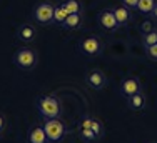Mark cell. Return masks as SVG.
<instances>
[{
	"label": "cell",
	"mask_w": 157,
	"mask_h": 143,
	"mask_svg": "<svg viewBox=\"0 0 157 143\" xmlns=\"http://www.w3.org/2000/svg\"><path fill=\"white\" fill-rule=\"evenodd\" d=\"M149 17H151V18H152V20H154V22H157V5L154 7V10H152V12H151V15H149Z\"/></svg>",
	"instance_id": "cb8c5ba5"
},
{
	"label": "cell",
	"mask_w": 157,
	"mask_h": 143,
	"mask_svg": "<svg viewBox=\"0 0 157 143\" xmlns=\"http://www.w3.org/2000/svg\"><path fill=\"white\" fill-rule=\"evenodd\" d=\"M137 3H139V0H122V5H125L130 10H136Z\"/></svg>",
	"instance_id": "7402d4cb"
},
{
	"label": "cell",
	"mask_w": 157,
	"mask_h": 143,
	"mask_svg": "<svg viewBox=\"0 0 157 143\" xmlns=\"http://www.w3.org/2000/svg\"><path fill=\"white\" fill-rule=\"evenodd\" d=\"M37 110L44 118H59L62 115V101L57 95L47 93L37 100Z\"/></svg>",
	"instance_id": "6da1fadb"
},
{
	"label": "cell",
	"mask_w": 157,
	"mask_h": 143,
	"mask_svg": "<svg viewBox=\"0 0 157 143\" xmlns=\"http://www.w3.org/2000/svg\"><path fill=\"white\" fill-rule=\"evenodd\" d=\"M5 128H7V116L0 112V135L5 131Z\"/></svg>",
	"instance_id": "603a6c76"
},
{
	"label": "cell",
	"mask_w": 157,
	"mask_h": 143,
	"mask_svg": "<svg viewBox=\"0 0 157 143\" xmlns=\"http://www.w3.org/2000/svg\"><path fill=\"white\" fill-rule=\"evenodd\" d=\"M27 141H29V143H50L42 125H33L32 128L29 130V133H27Z\"/></svg>",
	"instance_id": "7c38bea8"
},
{
	"label": "cell",
	"mask_w": 157,
	"mask_h": 143,
	"mask_svg": "<svg viewBox=\"0 0 157 143\" xmlns=\"http://www.w3.org/2000/svg\"><path fill=\"white\" fill-rule=\"evenodd\" d=\"M15 37L18 42H22L24 45L33 43L37 40V27L33 24H22L18 25L15 30Z\"/></svg>",
	"instance_id": "ba28073f"
},
{
	"label": "cell",
	"mask_w": 157,
	"mask_h": 143,
	"mask_svg": "<svg viewBox=\"0 0 157 143\" xmlns=\"http://www.w3.org/2000/svg\"><path fill=\"white\" fill-rule=\"evenodd\" d=\"M144 52H145V57L152 62H157V43L154 45H149V47H144Z\"/></svg>",
	"instance_id": "ffe728a7"
},
{
	"label": "cell",
	"mask_w": 157,
	"mask_h": 143,
	"mask_svg": "<svg viewBox=\"0 0 157 143\" xmlns=\"http://www.w3.org/2000/svg\"><path fill=\"white\" fill-rule=\"evenodd\" d=\"M13 63L20 70H32L39 63V53L32 47H22L13 55Z\"/></svg>",
	"instance_id": "7a4b0ae2"
},
{
	"label": "cell",
	"mask_w": 157,
	"mask_h": 143,
	"mask_svg": "<svg viewBox=\"0 0 157 143\" xmlns=\"http://www.w3.org/2000/svg\"><path fill=\"white\" fill-rule=\"evenodd\" d=\"M97 22H99L100 28L105 30V32H110V33L121 28V25H119L117 18H115V15H114V10H109V9L100 10L99 17H97Z\"/></svg>",
	"instance_id": "52a82bcc"
},
{
	"label": "cell",
	"mask_w": 157,
	"mask_h": 143,
	"mask_svg": "<svg viewBox=\"0 0 157 143\" xmlns=\"http://www.w3.org/2000/svg\"><path fill=\"white\" fill-rule=\"evenodd\" d=\"M67 17H69V10H67V7L63 5V2L57 3V5H55V10H54V24L55 25H62Z\"/></svg>",
	"instance_id": "2e32d148"
},
{
	"label": "cell",
	"mask_w": 157,
	"mask_h": 143,
	"mask_svg": "<svg viewBox=\"0 0 157 143\" xmlns=\"http://www.w3.org/2000/svg\"><path fill=\"white\" fill-rule=\"evenodd\" d=\"M77 133H78V137H80V140H84V141H87V143H97V141L100 140V138L97 137V135H95L90 128H87V127H82V125H78Z\"/></svg>",
	"instance_id": "9a60e30c"
},
{
	"label": "cell",
	"mask_w": 157,
	"mask_h": 143,
	"mask_svg": "<svg viewBox=\"0 0 157 143\" xmlns=\"http://www.w3.org/2000/svg\"><path fill=\"white\" fill-rule=\"evenodd\" d=\"M154 43H157V28L142 35V45L144 47H149V45H154Z\"/></svg>",
	"instance_id": "d6986e66"
},
{
	"label": "cell",
	"mask_w": 157,
	"mask_h": 143,
	"mask_svg": "<svg viewBox=\"0 0 157 143\" xmlns=\"http://www.w3.org/2000/svg\"><path fill=\"white\" fill-rule=\"evenodd\" d=\"M84 25V12L80 13H69V17L63 20V24L60 25L65 30H80Z\"/></svg>",
	"instance_id": "5bb4252c"
},
{
	"label": "cell",
	"mask_w": 157,
	"mask_h": 143,
	"mask_svg": "<svg viewBox=\"0 0 157 143\" xmlns=\"http://www.w3.org/2000/svg\"><path fill=\"white\" fill-rule=\"evenodd\" d=\"M78 48H80L82 53L89 55V57H97V55H100L104 52V42L97 35L84 37L78 42Z\"/></svg>",
	"instance_id": "5b68a950"
},
{
	"label": "cell",
	"mask_w": 157,
	"mask_h": 143,
	"mask_svg": "<svg viewBox=\"0 0 157 143\" xmlns=\"http://www.w3.org/2000/svg\"><path fill=\"white\" fill-rule=\"evenodd\" d=\"M147 143H157V141H147Z\"/></svg>",
	"instance_id": "d4e9b609"
},
{
	"label": "cell",
	"mask_w": 157,
	"mask_h": 143,
	"mask_svg": "<svg viewBox=\"0 0 157 143\" xmlns=\"http://www.w3.org/2000/svg\"><path fill=\"white\" fill-rule=\"evenodd\" d=\"M127 105H129V108L134 112L144 110V108L147 107V95H145V92L142 90V92L136 93V95L127 97Z\"/></svg>",
	"instance_id": "8fae6325"
},
{
	"label": "cell",
	"mask_w": 157,
	"mask_h": 143,
	"mask_svg": "<svg viewBox=\"0 0 157 143\" xmlns=\"http://www.w3.org/2000/svg\"><path fill=\"white\" fill-rule=\"evenodd\" d=\"M114 15H115V18H117V22H119V25L121 27H127V25H130L132 24V10L130 9H127L125 5H117L114 9Z\"/></svg>",
	"instance_id": "4fadbf2b"
},
{
	"label": "cell",
	"mask_w": 157,
	"mask_h": 143,
	"mask_svg": "<svg viewBox=\"0 0 157 143\" xmlns=\"http://www.w3.org/2000/svg\"><path fill=\"white\" fill-rule=\"evenodd\" d=\"M80 125H82V127H87V128H90L99 138H102L104 133H105L104 123L100 122V118H97V116H94V115H85L84 118L80 120Z\"/></svg>",
	"instance_id": "30bf717a"
},
{
	"label": "cell",
	"mask_w": 157,
	"mask_h": 143,
	"mask_svg": "<svg viewBox=\"0 0 157 143\" xmlns=\"http://www.w3.org/2000/svg\"><path fill=\"white\" fill-rule=\"evenodd\" d=\"M139 30L142 32V35H144V33H149V32L154 30V24H152L151 20H145V22H142V24L139 25Z\"/></svg>",
	"instance_id": "44dd1931"
},
{
	"label": "cell",
	"mask_w": 157,
	"mask_h": 143,
	"mask_svg": "<svg viewBox=\"0 0 157 143\" xmlns=\"http://www.w3.org/2000/svg\"><path fill=\"white\" fill-rule=\"evenodd\" d=\"M157 5V0H139L136 10L139 13H144V15H151V12L154 10V7Z\"/></svg>",
	"instance_id": "e0dca14e"
},
{
	"label": "cell",
	"mask_w": 157,
	"mask_h": 143,
	"mask_svg": "<svg viewBox=\"0 0 157 143\" xmlns=\"http://www.w3.org/2000/svg\"><path fill=\"white\" fill-rule=\"evenodd\" d=\"M54 10L55 3L52 2H40L33 7L32 10V20L40 27H47V25L54 24Z\"/></svg>",
	"instance_id": "277c9868"
},
{
	"label": "cell",
	"mask_w": 157,
	"mask_h": 143,
	"mask_svg": "<svg viewBox=\"0 0 157 143\" xmlns=\"http://www.w3.org/2000/svg\"><path fill=\"white\" fill-rule=\"evenodd\" d=\"M142 92V83L137 77L130 75V77H125L121 83V93L125 97H130V95H136V93Z\"/></svg>",
	"instance_id": "9c48e42d"
},
{
	"label": "cell",
	"mask_w": 157,
	"mask_h": 143,
	"mask_svg": "<svg viewBox=\"0 0 157 143\" xmlns=\"http://www.w3.org/2000/svg\"><path fill=\"white\" fill-rule=\"evenodd\" d=\"M63 5L67 7L69 13H80L84 12V5L80 0H63Z\"/></svg>",
	"instance_id": "ac0fdd59"
},
{
	"label": "cell",
	"mask_w": 157,
	"mask_h": 143,
	"mask_svg": "<svg viewBox=\"0 0 157 143\" xmlns=\"http://www.w3.org/2000/svg\"><path fill=\"white\" fill-rule=\"evenodd\" d=\"M85 85L90 86L92 90L99 92V90H104L107 85V75L104 73L100 68H92L85 73Z\"/></svg>",
	"instance_id": "8992f818"
},
{
	"label": "cell",
	"mask_w": 157,
	"mask_h": 143,
	"mask_svg": "<svg viewBox=\"0 0 157 143\" xmlns=\"http://www.w3.org/2000/svg\"><path fill=\"white\" fill-rule=\"evenodd\" d=\"M42 127L45 130L50 143H60L67 135V127L60 120V116L59 118H44Z\"/></svg>",
	"instance_id": "3957f363"
}]
</instances>
